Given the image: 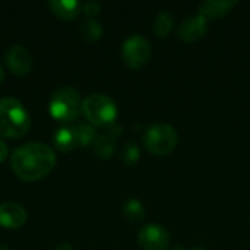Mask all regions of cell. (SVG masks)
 Masks as SVG:
<instances>
[{
	"label": "cell",
	"mask_w": 250,
	"mask_h": 250,
	"mask_svg": "<svg viewBox=\"0 0 250 250\" xmlns=\"http://www.w3.org/2000/svg\"><path fill=\"white\" fill-rule=\"evenodd\" d=\"M31 126V117L22 103L16 98L0 100V136L1 138H21Z\"/></svg>",
	"instance_id": "7a4b0ae2"
},
{
	"label": "cell",
	"mask_w": 250,
	"mask_h": 250,
	"mask_svg": "<svg viewBox=\"0 0 250 250\" xmlns=\"http://www.w3.org/2000/svg\"><path fill=\"white\" fill-rule=\"evenodd\" d=\"M54 151L41 142L19 146L10 157L13 173L23 182H37L48 176L56 167Z\"/></svg>",
	"instance_id": "6da1fadb"
},
{
	"label": "cell",
	"mask_w": 250,
	"mask_h": 250,
	"mask_svg": "<svg viewBox=\"0 0 250 250\" xmlns=\"http://www.w3.org/2000/svg\"><path fill=\"white\" fill-rule=\"evenodd\" d=\"M82 111V100L79 92L70 86L59 88L50 100V114L54 120L69 123L78 119Z\"/></svg>",
	"instance_id": "277c9868"
},
{
	"label": "cell",
	"mask_w": 250,
	"mask_h": 250,
	"mask_svg": "<svg viewBox=\"0 0 250 250\" xmlns=\"http://www.w3.org/2000/svg\"><path fill=\"white\" fill-rule=\"evenodd\" d=\"M82 114L92 126H107L116 123L117 105L105 94L94 92L82 101Z\"/></svg>",
	"instance_id": "3957f363"
},
{
	"label": "cell",
	"mask_w": 250,
	"mask_h": 250,
	"mask_svg": "<svg viewBox=\"0 0 250 250\" xmlns=\"http://www.w3.org/2000/svg\"><path fill=\"white\" fill-rule=\"evenodd\" d=\"M94 154L101 158V160H108L114 155L116 152V144L114 139L108 135H100L92 144Z\"/></svg>",
	"instance_id": "5bb4252c"
},
{
	"label": "cell",
	"mask_w": 250,
	"mask_h": 250,
	"mask_svg": "<svg viewBox=\"0 0 250 250\" xmlns=\"http://www.w3.org/2000/svg\"><path fill=\"white\" fill-rule=\"evenodd\" d=\"M0 250H10L9 248H6L4 245H0Z\"/></svg>",
	"instance_id": "d4e9b609"
},
{
	"label": "cell",
	"mask_w": 250,
	"mask_h": 250,
	"mask_svg": "<svg viewBox=\"0 0 250 250\" xmlns=\"http://www.w3.org/2000/svg\"><path fill=\"white\" fill-rule=\"evenodd\" d=\"M123 215L130 223H141L145 218V207L138 199H129L123 205Z\"/></svg>",
	"instance_id": "9a60e30c"
},
{
	"label": "cell",
	"mask_w": 250,
	"mask_h": 250,
	"mask_svg": "<svg viewBox=\"0 0 250 250\" xmlns=\"http://www.w3.org/2000/svg\"><path fill=\"white\" fill-rule=\"evenodd\" d=\"M6 64L12 73L25 76L32 70L34 60L31 53L23 45H13L6 53Z\"/></svg>",
	"instance_id": "9c48e42d"
},
{
	"label": "cell",
	"mask_w": 250,
	"mask_h": 250,
	"mask_svg": "<svg viewBox=\"0 0 250 250\" xmlns=\"http://www.w3.org/2000/svg\"><path fill=\"white\" fill-rule=\"evenodd\" d=\"M152 56L151 42L142 35L129 37L122 45V59L125 64L133 70L144 67Z\"/></svg>",
	"instance_id": "8992f818"
},
{
	"label": "cell",
	"mask_w": 250,
	"mask_h": 250,
	"mask_svg": "<svg viewBox=\"0 0 250 250\" xmlns=\"http://www.w3.org/2000/svg\"><path fill=\"white\" fill-rule=\"evenodd\" d=\"M82 12L88 16V19H94L95 16L100 15L101 6L98 1H86L85 4H82Z\"/></svg>",
	"instance_id": "ffe728a7"
},
{
	"label": "cell",
	"mask_w": 250,
	"mask_h": 250,
	"mask_svg": "<svg viewBox=\"0 0 250 250\" xmlns=\"http://www.w3.org/2000/svg\"><path fill=\"white\" fill-rule=\"evenodd\" d=\"M173 26H174V16H173L170 12L163 10V12H160V13H158L157 19H155V23H154V32H155V35H157V37H160V38H166V37L171 32Z\"/></svg>",
	"instance_id": "2e32d148"
},
{
	"label": "cell",
	"mask_w": 250,
	"mask_h": 250,
	"mask_svg": "<svg viewBox=\"0 0 250 250\" xmlns=\"http://www.w3.org/2000/svg\"><path fill=\"white\" fill-rule=\"evenodd\" d=\"M54 250H73V246L70 243H60Z\"/></svg>",
	"instance_id": "7402d4cb"
},
{
	"label": "cell",
	"mask_w": 250,
	"mask_h": 250,
	"mask_svg": "<svg viewBox=\"0 0 250 250\" xmlns=\"http://www.w3.org/2000/svg\"><path fill=\"white\" fill-rule=\"evenodd\" d=\"M237 4V0H209L199 6V15L207 19H218L231 12Z\"/></svg>",
	"instance_id": "7c38bea8"
},
{
	"label": "cell",
	"mask_w": 250,
	"mask_h": 250,
	"mask_svg": "<svg viewBox=\"0 0 250 250\" xmlns=\"http://www.w3.org/2000/svg\"><path fill=\"white\" fill-rule=\"evenodd\" d=\"M26 211L22 205L15 202H4L0 205V226L4 229H19L26 223Z\"/></svg>",
	"instance_id": "30bf717a"
},
{
	"label": "cell",
	"mask_w": 250,
	"mask_h": 250,
	"mask_svg": "<svg viewBox=\"0 0 250 250\" xmlns=\"http://www.w3.org/2000/svg\"><path fill=\"white\" fill-rule=\"evenodd\" d=\"M79 32H81L83 40H86V41H97L103 35V26L95 19H85L81 23V26H79Z\"/></svg>",
	"instance_id": "e0dca14e"
},
{
	"label": "cell",
	"mask_w": 250,
	"mask_h": 250,
	"mask_svg": "<svg viewBox=\"0 0 250 250\" xmlns=\"http://www.w3.org/2000/svg\"><path fill=\"white\" fill-rule=\"evenodd\" d=\"M171 250H185V248L182 246V245H176V246H173Z\"/></svg>",
	"instance_id": "cb8c5ba5"
},
{
	"label": "cell",
	"mask_w": 250,
	"mask_h": 250,
	"mask_svg": "<svg viewBox=\"0 0 250 250\" xmlns=\"http://www.w3.org/2000/svg\"><path fill=\"white\" fill-rule=\"evenodd\" d=\"M53 144L54 148L59 152L67 154L72 152L79 144H78V135H76V127L73 126H62L56 130L53 136Z\"/></svg>",
	"instance_id": "8fae6325"
},
{
	"label": "cell",
	"mask_w": 250,
	"mask_h": 250,
	"mask_svg": "<svg viewBox=\"0 0 250 250\" xmlns=\"http://www.w3.org/2000/svg\"><path fill=\"white\" fill-rule=\"evenodd\" d=\"M76 135H78V144L81 146H89L97 139V132L92 125L81 123L76 126Z\"/></svg>",
	"instance_id": "ac0fdd59"
},
{
	"label": "cell",
	"mask_w": 250,
	"mask_h": 250,
	"mask_svg": "<svg viewBox=\"0 0 250 250\" xmlns=\"http://www.w3.org/2000/svg\"><path fill=\"white\" fill-rule=\"evenodd\" d=\"M9 155V149H7V145L0 139V163H3Z\"/></svg>",
	"instance_id": "44dd1931"
},
{
	"label": "cell",
	"mask_w": 250,
	"mask_h": 250,
	"mask_svg": "<svg viewBox=\"0 0 250 250\" xmlns=\"http://www.w3.org/2000/svg\"><path fill=\"white\" fill-rule=\"evenodd\" d=\"M3 79H4V70H3V67L0 64V83L3 82Z\"/></svg>",
	"instance_id": "603a6c76"
},
{
	"label": "cell",
	"mask_w": 250,
	"mask_h": 250,
	"mask_svg": "<svg viewBox=\"0 0 250 250\" xmlns=\"http://www.w3.org/2000/svg\"><path fill=\"white\" fill-rule=\"evenodd\" d=\"M139 149L135 144H127L123 149V155H122V160L126 166H135L138 161H139Z\"/></svg>",
	"instance_id": "d6986e66"
},
{
	"label": "cell",
	"mask_w": 250,
	"mask_h": 250,
	"mask_svg": "<svg viewBox=\"0 0 250 250\" xmlns=\"http://www.w3.org/2000/svg\"><path fill=\"white\" fill-rule=\"evenodd\" d=\"M48 6L54 16L62 21H72L82 10V4L76 0H51Z\"/></svg>",
	"instance_id": "4fadbf2b"
},
{
	"label": "cell",
	"mask_w": 250,
	"mask_h": 250,
	"mask_svg": "<svg viewBox=\"0 0 250 250\" xmlns=\"http://www.w3.org/2000/svg\"><path fill=\"white\" fill-rule=\"evenodd\" d=\"M179 144L177 130L167 123H158L149 126L144 133V145L146 151L157 157L171 154Z\"/></svg>",
	"instance_id": "5b68a950"
},
{
	"label": "cell",
	"mask_w": 250,
	"mask_h": 250,
	"mask_svg": "<svg viewBox=\"0 0 250 250\" xmlns=\"http://www.w3.org/2000/svg\"><path fill=\"white\" fill-rule=\"evenodd\" d=\"M138 243L144 250H168L170 236L166 229L157 224H148L141 229Z\"/></svg>",
	"instance_id": "52a82bcc"
},
{
	"label": "cell",
	"mask_w": 250,
	"mask_h": 250,
	"mask_svg": "<svg viewBox=\"0 0 250 250\" xmlns=\"http://www.w3.org/2000/svg\"><path fill=\"white\" fill-rule=\"evenodd\" d=\"M192 250H205V249H202V248H195V249H192Z\"/></svg>",
	"instance_id": "484cf974"
},
{
	"label": "cell",
	"mask_w": 250,
	"mask_h": 250,
	"mask_svg": "<svg viewBox=\"0 0 250 250\" xmlns=\"http://www.w3.org/2000/svg\"><path fill=\"white\" fill-rule=\"evenodd\" d=\"M207 32H208V19L204 18L202 15H196L185 19L182 23H179L176 29L177 37L185 42H195L204 38Z\"/></svg>",
	"instance_id": "ba28073f"
}]
</instances>
